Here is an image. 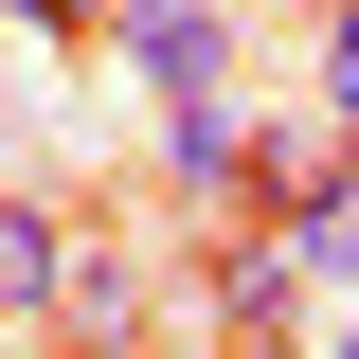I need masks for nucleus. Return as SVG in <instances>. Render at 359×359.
I'll return each mask as SVG.
<instances>
[{
    "instance_id": "7ed1b4c3",
    "label": "nucleus",
    "mask_w": 359,
    "mask_h": 359,
    "mask_svg": "<svg viewBox=\"0 0 359 359\" xmlns=\"http://www.w3.org/2000/svg\"><path fill=\"white\" fill-rule=\"evenodd\" d=\"M162 180L198 198V216H216V198H252V180H269V144L233 126V108H162Z\"/></svg>"
},
{
    "instance_id": "f257e3e1",
    "label": "nucleus",
    "mask_w": 359,
    "mask_h": 359,
    "mask_svg": "<svg viewBox=\"0 0 359 359\" xmlns=\"http://www.w3.org/2000/svg\"><path fill=\"white\" fill-rule=\"evenodd\" d=\"M126 72L162 90V108H216V90H233V18H216V0H144V18H126Z\"/></svg>"
},
{
    "instance_id": "20e7f679",
    "label": "nucleus",
    "mask_w": 359,
    "mask_h": 359,
    "mask_svg": "<svg viewBox=\"0 0 359 359\" xmlns=\"http://www.w3.org/2000/svg\"><path fill=\"white\" fill-rule=\"evenodd\" d=\"M72 216H54V198H0V287H18V323H54V306H72Z\"/></svg>"
},
{
    "instance_id": "0eeeda50",
    "label": "nucleus",
    "mask_w": 359,
    "mask_h": 359,
    "mask_svg": "<svg viewBox=\"0 0 359 359\" xmlns=\"http://www.w3.org/2000/svg\"><path fill=\"white\" fill-rule=\"evenodd\" d=\"M341 180H359V126H341Z\"/></svg>"
},
{
    "instance_id": "f03ea898",
    "label": "nucleus",
    "mask_w": 359,
    "mask_h": 359,
    "mask_svg": "<svg viewBox=\"0 0 359 359\" xmlns=\"http://www.w3.org/2000/svg\"><path fill=\"white\" fill-rule=\"evenodd\" d=\"M216 323L233 341H306V252L287 233H216Z\"/></svg>"
},
{
    "instance_id": "423d86ee",
    "label": "nucleus",
    "mask_w": 359,
    "mask_h": 359,
    "mask_svg": "<svg viewBox=\"0 0 359 359\" xmlns=\"http://www.w3.org/2000/svg\"><path fill=\"white\" fill-rule=\"evenodd\" d=\"M323 108L359 126V0H323Z\"/></svg>"
},
{
    "instance_id": "39448f33",
    "label": "nucleus",
    "mask_w": 359,
    "mask_h": 359,
    "mask_svg": "<svg viewBox=\"0 0 359 359\" xmlns=\"http://www.w3.org/2000/svg\"><path fill=\"white\" fill-rule=\"evenodd\" d=\"M144 0H18V36H126Z\"/></svg>"
}]
</instances>
